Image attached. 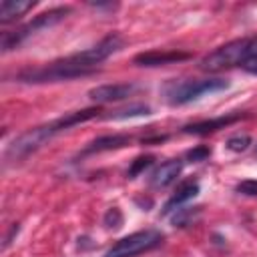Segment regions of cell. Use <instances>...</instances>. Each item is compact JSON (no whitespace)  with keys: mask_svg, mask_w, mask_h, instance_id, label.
Returning <instances> with one entry per match:
<instances>
[{"mask_svg":"<svg viewBox=\"0 0 257 257\" xmlns=\"http://www.w3.org/2000/svg\"><path fill=\"white\" fill-rule=\"evenodd\" d=\"M189 58L187 52H143L135 56V64L139 66H163L171 62H179Z\"/></svg>","mask_w":257,"mask_h":257,"instance_id":"obj_8","label":"cell"},{"mask_svg":"<svg viewBox=\"0 0 257 257\" xmlns=\"http://www.w3.org/2000/svg\"><path fill=\"white\" fill-rule=\"evenodd\" d=\"M243 68H245L247 72H251V74H257V50H255V54L243 64Z\"/></svg>","mask_w":257,"mask_h":257,"instance_id":"obj_19","label":"cell"},{"mask_svg":"<svg viewBox=\"0 0 257 257\" xmlns=\"http://www.w3.org/2000/svg\"><path fill=\"white\" fill-rule=\"evenodd\" d=\"M229 86L227 80L223 78H205V80H181V82H173L167 90L171 104H185L191 100H197L203 94H211V92H219L225 90Z\"/></svg>","mask_w":257,"mask_h":257,"instance_id":"obj_3","label":"cell"},{"mask_svg":"<svg viewBox=\"0 0 257 257\" xmlns=\"http://www.w3.org/2000/svg\"><path fill=\"white\" fill-rule=\"evenodd\" d=\"M36 2L30 0H2L0 2V22H10L30 10Z\"/></svg>","mask_w":257,"mask_h":257,"instance_id":"obj_11","label":"cell"},{"mask_svg":"<svg viewBox=\"0 0 257 257\" xmlns=\"http://www.w3.org/2000/svg\"><path fill=\"white\" fill-rule=\"evenodd\" d=\"M161 241H163V235L155 229L139 231V233L126 235L120 241H116L102 257H137L141 253H147V251L159 247Z\"/></svg>","mask_w":257,"mask_h":257,"instance_id":"obj_4","label":"cell"},{"mask_svg":"<svg viewBox=\"0 0 257 257\" xmlns=\"http://www.w3.org/2000/svg\"><path fill=\"white\" fill-rule=\"evenodd\" d=\"M137 90L135 84H102L88 92V96L94 102H116L126 96H131Z\"/></svg>","mask_w":257,"mask_h":257,"instance_id":"obj_6","label":"cell"},{"mask_svg":"<svg viewBox=\"0 0 257 257\" xmlns=\"http://www.w3.org/2000/svg\"><path fill=\"white\" fill-rule=\"evenodd\" d=\"M241 114H231V116H219V118H211V120H201V122H193V124H187L183 128V133L187 135H209V133H215L219 128H225L227 124L239 120Z\"/></svg>","mask_w":257,"mask_h":257,"instance_id":"obj_9","label":"cell"},{"mask_svg":"<svg viewBox=\"0 0 257 257\" xmlns=\"http://www.w3.org/2000/svg\"><path fill=\"white\" fill-rule=\"evenodd\" d=\"M181 169H183V163L179 159H171L167 163H163L161 167L155 169V173L151 175V185L157 187V189H163L167 185H171L179 175H181Z\"/></svg>","mask_w":257,"mask_h":257,"instance_id":"obj_7","label":"cell"},{"mask_svg":"<svg viewBox=\"0 0 257 257\" xmlns=\"http://www.w3.org/2000/svg\"><path fill=\"white\" fill-rule=\"evenodd\" d=\"M151 163H153V157H151V155H147V157H139V159L131 165V169H128V173H126V177H128V179H135V177H137L141 171H145Z\"/></svg>","mask_w":257,"mask_h":257,"instance_id":"obj_16","label":"cell"},{"mask_svg":"<svg viewBox=\"0 0 257 257\" xmlns=\"http://www.w3.org/2000/svg\"><path fill=\"white\" fill-rule=\"evenodd\" d=\"M209 155H211V149H209V147H197V149H193V151L187 153V157H189L193 163H197V161H205Z\"/></svg>","mask_w":257,"mask_h":257,"instance_id":"obj_18","label":"cell"},{"mask_svg":"<svg viewBox=\"0 0 257 257\" xmlns=\"http://www.w3.org/2000/svg\"><path fill=\"white\" fill-rule=\"evenodd\" d=\"M68 12H70V8H68V6H58V8H52V10H48V12L38 14L32 22H28L26 26H22L20 30L6 32V34L2 36V48H4V50L14 48L16 44H20V42H22V38L30 36V34H32V32H36V30H42V28H48V26H52V24L60 22Z\"/></svg>","mask_w":257,"mask_h":257,"instance_id":"obj_5","label":"cell"},{"mask_svg":"<svg viewBox=\"0 0 257 257\" xmlns=\"http://www.w3.org/2000/svg\"><path fill=\"white\" fill-rule=\"evenodd\" d=\"M98 112H100V108H94V106H92V108H84V110L70 112V114H66V116L58 118V120H52V122H48V124L30 128V131L22 133L18 139H14V143L8 147V153H6V155L12 157V159H22V157L34 153L36 149H40V147H42L50 137H54L56 133H60V131H64V128H68V126H74V124H78V122H84V120H88V118H94V116H98Z\"/></svg>","mask_w":257,"mask_h":257,"instance_id":"obj_1","label":"cell"},{"mask_svg":"<svg viewBox=\"0 0 257 257\" xmlns=\"http://www.w3.org/2000/svg\"><path fill=\"white\" fill-rule=\"evenodd\" d=\"M104 225H106L108 229H120V225H122V213H120L118 207H112V209L106 211V215H104Z\"/></svg>","mask_w":257,"mask_h":257,"instance_id":"obj_15","label":"cell"},{"mask_svg":"<svg viewBox=\"0 0 257 257\" xmlns=\"http://www.w3.org/2000/svg\"><path fill=\"white\" fill-rule=\"evenodd\" d=\"M237 191L241 195H249V197H255L257 195V181L255 179H247V181H241L237 185Z\"/></svg>","mask_w":257,"mask_h":257,"instance_id":"obj_17","label":"cell"},{"mask_svg":"<svg viewBox=\"0 0 257 257\" xmlns=\"http://www.w3.org/2000/svg\"><path fill=\"white\" fill-rule=\"evenodd\" d=\"M151 108L147 104H131L126 108H120V110H114L112 114H108L106 118H128V116H141V114H149Z\"/></svg>","mask_w":257,"mask_h":257,"instance_id":"obj_13","label":"cell"},{"mask_svg":"<svg viewBox=\"0 0 257 257\" xmlns=\"http://www.w3.org/2000/svg\"><path fill=\"white\" fill-rule=\"evenodd\" d=\"M249 145H251V137L249 135H235V137H231L227 141V149L229 151H235V153L245 151Z\"/></svg>","mask_w":257,"mask_h":257,"instance_id":"obj_14","label":"cell"},{"mask_svg":"<svg viewBox=\"0 0 257 257\" xmlns=\"http://www.w3.org/2000/svg\"><path fill=\"white\" fill-rule=\"evenodd\" d=\"M131 143V137L126 135H106V137H98L96 141H92L84 153H100V151H112V149H120L124 145Z\"/></svg>","mask_w":257,"mask_h":257,"instance_id":"obj_10","label":"cell"},{"mask_svg":"<svg viewBox=\"0 0 257 257\" xmlns=\"http://www.w3.org/2000/svg\"><path fill=\"white\" fill-rule=\"evenodd\" d=\"M257 50V38H241V40H233L227 42L223 46H219L217 50L209 52L203 60H201V68L209 70V72H217L229 66H243Z\"/></svg>","mask_w":257,"mask_h":257,"instance_id":"obj_2","label":"cell"},{"mask_svg":"<svg viewBox=\"0 0 257 257\" xmlns=\"http://www.w3.org/2000/svg\"><path fill=\"white\" fill-rule=\"evenodd\" d=\"M199 193V185L195 183V181H189V183H183L179 189H177V193L165 203V209H163V215H167V213H171V211H175L179 205H183L185 201H189V199H193L195 195Z\"/></svg>","mask_w":257,"mask_h":257,"instance_id":"obj_12","label":"cell"}]
</instances>
